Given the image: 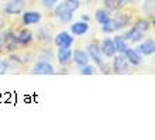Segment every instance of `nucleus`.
I'll list each match as a JSON object with an SVG mask.
<instances>
[{"label":"nucleus","mask_w":155,"mask_h":140,"mask_svg":"<svg viewBox=\"0 0 155 140\" xmlns=\"http://www.w3.org/2000/svg\"><path fill=\"white\" fill-rule=\"evenodd\" d=\"M81 3L79 0H65L62 2L59 6H57L55 9V17L61 23H71L72 21V17H74V12H76L79 9Z\"/></svg>","instance_id":"nucleus-1"},{"label":"nucleus","mask_w":155,"mask_h":140,"mask_svg":"<svg viewBox=\"0 0 155 140\" xmlns=\"http://www.w3.org/2000/svg\"><path fill=\"white\" fill-rule=\"evenodd\" d=\"M86 53L89 55V60L96 64L97 67H103L104 61H103V54H102V50H100V46L97 43H89L87 47H86Z\"/></svg>","instance_id":"nucleus-2"},{"label":"nucleus","mask_w":155,"mask_h":140,"mask_svg":"<svg viewBox=\"0 0 155 140\" xmlns=\"http://www.w3.org/2000/svg\"><path fill=\"white\" fill-rule=\"evenodd\" d=\"M113 72L118 75L128 72V61L124 55H114L113 57Z\"/></svg>","instance_id":"nucleus-3"},{"label":"nucleus","mask_w":155,"mask_h":140,"mask_svg":"<svg viewBox=\"0 0 155 140\" xmlns=\"http://www.w3.org/2000/svg\"><path fill=\"white\" fill-rule=\"evenodd\" d=\"M25 6V0H8L4 4V13L6 14H20Z\"/></svg>","instance_id":"nucleus-4"},{"label":"nucleus","mask_w":155,"mask_h":140,"mask_svg":"<svg viewBox=\"0 0 155 140\" xmlns=\"http://www.w3.org/2000/svg\"><path fill=\"white\" fill-rule=\"evenodd\" d=\"M55 72V68L48 61H38L33 68L34 75H52Z\"/></svg>","instance_id":"nucleus-5"},{"label":"nucleus","mask_w":155,"mask_h":140,"mask_svg":"<svg viewBox=\"0 0 155 140\" xmlns=\"http://www.w3.org/2000/svg\"><path fill=\"white\" fill-rule=\"evenodd\" d=\"M3 37V46L4 48L7 50L8 53H13V51H16L18 48V40H17V36L12 31H7V33H4Z\"/></svg>","instance_id":"nucleus-6"},{"label":"nucleus","mask_w":155,"mask_h":140,"mask_svg":"<svg viewBox=\"0 0 155 140\" xmlns=\"http://www.w3.org/2000/svg\"><path fill=\"white\" fill-rule=\"evenodd\" d=\"M54 43L57 44V47H66L68 48V47H72V44H74V37L66 31H61L55 36Z\"/></svg>","instance_id":"nucleus-7"},{"label":"nucleus","mask_w":155,"mask_h":140,"mask_svg":"<svg viewBox=\"0 0 155 140\" xmlns=\"http://www.w3.org/2000/svg\"><path fill=\"white\" fill-rule=\"evenodd\" d=\"M123 54H124L126 60L128 61V64H131V65L137 67V65L141 64V60H143V58H141V54H140L135 48H128V47H127L126 51H124Z\"/></svg>","instance_id":"nucleus-8"},{"label":"nucleus","mask_w":155,"mask_h":140,"mask_svg":"<svg viewBox=\"0 0 155 140\" xmlns=\"http://www.w3.org/2000/svg\"><path fill=\"white\" fill-rule=\"evenodd\" d=\"M42 19L40 12H35V10H31V12H25L23 13V23L24 26H33V24H38Z\"/></svg>","instance_id":"nucleus-9"},{"label":"nucleus","mask_w":155,"mask_h":140,"mask_svg":"<svg viewBox=\"0 0 155 140\" xmlns=\"http://www.w3.org/2000/svg\"><path fill=\"white\" fill-rule=\"evenodd\" d=\"M57 58L61 65H68L72 61V51L68 47H58V53H57Z\"/></svg>","instance_id":"nucleus-10"},{"label":"nucleus","mask_w":155,"mask_h":140,"mask_svg":"<svg viewBox=\"0 0 155 140\" xmlns=\"http://www.w3.org/2000/svg\"><path fill=\"white\" fill-rule=\"evenodd\" d=\"M100 50H102V54L107 58H113L116 55V48H114V43L111 38H104L102 41V46H100Z\"/></svg>","instance_id":"nucleus-11"},{"label":"nucleus","mask_w":155,"mask_h":140,"mask_svg":"<svg viewBox=\"0 0 155 140\" xmlns=\"http://www.w3.org/2000/svg\"><path fill=\"white\" fill-rule=\"evenodd\" d=\"M137 51L143 55H152L155 53V41L154 38H148L144 43H141L138 47H137Z\"/></svg>","instance_id":"nucleus-12"},{"label":"nucleus","mask_w":155,"mask_h":140,"mask_svg":"<svg viewBox=\"0 0 155 140\" xmlns=\"http://www.w3.org/2000/svg\"><path fill=\"white\" fill-rule=\"evenodd\" d=\"M72 60L76 65L82 67V65H86V64H89V55L86 51L83 50H75L74 53H72Z\"/></svg>","instance_id":"nucleus-13"},{"label":"nucleus","mask_w":155,"mask_h":140,"mask_svg":"<svg viewBox=\"0 0 155 140\" xmlns=\"http://www.w3.org/2000/svg\"><path fill=\"white\" fill-rule=\"evenodd\" d=\"M144 37V33H141L140 30H137L135 27H131L128 31H126L124 33V36H123V38L126 40V41H131V43H140L141 40H143Z\"/></svg>","instance_id":"nucleus-14"},{"label":"nucleus","mask_w":155,"mask_h":140,"mask_svg":"<svg viewBox=\"0 0 155 140\" xmlns=\"http://www.w3.org/2000/svg\"><path fill=\"white\" fill-rule=\"evenodd\" d=\"M87 30H89V24L86 21H76L71 26V33L74 36H83L87 33Z\"/></svg>","instance_id":"nucleus-15"},{"label":"nucleus","mask_w":155,"mask_h":140,"mask_svg":"<svg viewBox=\"0 0 155 140\" xmlns=\"http://www.w3.org/2000/svg\"><path fill=\"white\" fill-rule=\"evenodd\" d=\"M17 40H18V46H28L31 40H33V33L30 31V30H23L20 31V34L17 36Z\"/></svg>","instance_id":"nucleus-16"},{"label":"nucleus","mask_w":155,"mask_h":140,"mask_svg":"<svg viewBox=\"0 0 155 140\" xmlns=\"http://www.w3.org/2000/svg\"><path fill=\"white\" fill-rule=\"evenodd\" d=\"M127 2H128V0H104L103 3H104L107 10L116 12V10H120L121 7H124L127 4Z\"/></svg>","instance_id":"nucleus-17"},{"label":"nucleus","mask_w":155,"mask_h":140,"mask_svg":"<svg viewBox=\"0 0 155 140\" xmlns=\"http://www.w3.org/2000/svg\"><path fill=\"white\" fill-rule=\"evenodd\" d=\"M113 43H114L116 53H120V54L124 53L126 48L128 47V44H127V41L123 38V36H116V37L113 38Z\"/></svg>","instance_id":"nucleus-18"},{"label":"nucleus","mask_w":155,"mask_h":140,"mask_svg":"<svg viewBox=\"0 0 155 140\" xmlns=\"http://www.w3.org/2000/svg\"><path fill=\"white\" fill-rule=\"evenodd\" d=\"M102 30H103V33H106V34H111V33L118 31V30H117V24H116V20L110 17V19H109L104 24H102Z\"/></svg>","instance_id":"nucleus-19"},{"label":"nucleus","mask_w":155,"mask_h":140,"mask_svg":"<svg viewBox=\"0 0 155 140\" xmlns=\"http://www.w3.org/2000/svg\"><path fill=\"white\" fill-rule=\"evenodd\" d=\"M94 19H96V21H97L99 24H104V23L110 19V14H109V12L103 10V9H100V10H97V12H96Z\"/></svg>","instance_id":"nucleus-20"},{"label":"nucleus","mask_w":155,"mask_h":140,"mask_svg":"<svg viewBox=\"0 0 155 140\" xmlns=\"http://www.w3.org/2000/svg\"><path fill=\"white\" fill-rule=\"evenodd\" d=\"M37 37H38V40H41V41L49 43L51 41V31H49L48 29H40L37 33Z\"/></svg>","instance_id":"nucleus-21"},{"label":"nucleus","mask_w":155,"mask_h":140,"mask_svg":"<svg viewBox=\"0 0 155 140\" xmlns=\"http://www.w3.org/2000/svg\"><path fill=\"white\" fill-rule=\"evenodd\" d=\"M114 20H116V24H117V30H121L123 27H126L128 24V17L124 16V14H117V17Z\"/></svg>","instance_id":"nucleus-22"},{"label":"nucleus","mask_w":155,"mask_h":140,"mask_svg":"<svg viewBox=\"0 0 155 140\" xmlns=\"http://www.w3.org/2000/svg\"><path fill=\"white\" fill-rule=\"evenodd\" d=\"M134 27L137 30H140L141 33H147L148 29H150V23L147 20H138L137 23L134 24Z\"/></svg>","instance_id":"nucleus-23"},{"label":"nucleus","mask_w":155,"mask_h":140,"mask_svg":"<svg viewBox=\"0 0 155 140\" xmlns=\"http://www.w3.org/2000/svg\"><path fill=\"white\" fill-rule=\"evenodd\" d=\"M79 72H81L82 75H93L94 72H96V70H94L93 65H89V64H86V65H82V67H81Z\"/></svg>","instance_id":"nucleus-24"},{"label":"nucleus","mask_w":155,"mask_h":140,"mask_svg":"<svg viewBox=\"0 0 155 140\" xmlns=\"http://www.w3.org/2000/svg\"><path fill=\"white\" fill-rule=\"evenodd\" d=\"M145 12H147V14H154V0H147L145 2Z\"/></svg>","instance_id":"nucleus-25"},{"label":"nucleus","mask_w":155,"mask_h":140,"mask_svg":"<svg viewBox=\"0 0 155 140\" xmlns=\"http://www.w3.org/2000/svg\"><path fill=\"white\" fill-rule=\"evenodd\" d=\"M8 70V62L7 61H0V75L4 74Z\"/></svg>","instance_id":"nucleus-26"},{"label":"nucleus","mask_w":155,"mask_h":140,"mask_svg":"<svg viewBox=\"0 0 155 140\" xmlns=\"http://www.w3.org/2000/svg\"><path fill=\"white\" fill-rule=\"evenodd\" d=\"M57 2H58V0H42V3H44V6H45L47 9L54 7V6L57 4Z\"/></svg>","instance_id":"nucleus-27"},{"label":"nucleus","mask_w":155,"mask_h":140,"mask_svg":"<svg viewBox=\"0 0 155 140\" xmlns=\"http://www.w3.org/2000/svg\"><path fill=\"white\" fill-rule=\"evenodd\" d=\"M81 19H82V21H86V23H87V21L90 20V19H89V16H87V14H82V17H81Z\"/></svg>","instance_id":"nucleus-28"},{"label":"nucleus","mask_w":155,"mask_h":140,"mask_svg":"<svg viewBox=\"0 0 155 140\" xmlns=\"http://www.w3.org/2000/svg\"><path fill=\"white\" fill-rule=\"evenodd\" d=\"M2 50H3V37L0 36V51H2Z\"/></svg>","instance_id":"nucleus-29"},{"label":"nucleus","mask_w":155,"mask_h":140,"mask_svg":"<svg viewBox=\"0 0 155 140\" xmlns=\"http://www.w3.org/2000/svg\"><path fill=\"white\" fill-rule=\"evenodd\" d=\"M128 2H131V3H138L140 0H128Z\"/></svg>","instance_id":"nucleus-30"}]
</instances>
